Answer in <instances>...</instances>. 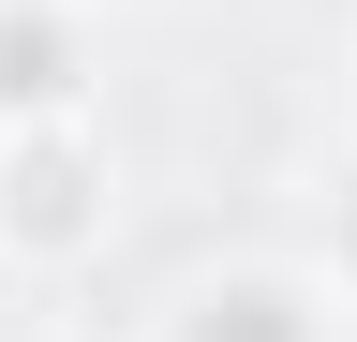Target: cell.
Wrapping results in <instances>:
<instances>
[{"label":"cell","instance_id":"cell-3","mask_svg":"<svg viewBox=\"0 0 357 342\" xmlns=\"http://www.w3.org/2000/svg\"><path fill=\"white\" fill-rule=\"evenodd\" d=\"M105 104V0H0V119Z\"/></svg>","mask_w":357,"mask_h":342},{"label":"cell","instance_id":"cell-6","mask_svg":"<svg viewBox=\"0 0 357 342\" xmlns=\"http://www.w3.org/2000/svg\"><path fill=\"white\" fill-rule=\"evenodd\" d=\"M15 342H75V327H15Z\"/></svg>","mask_w":357,"mask_h":342},{"label":"cell","instance_id":"cell-5","mask_svg":"<svg viewBox=\"0 0 357 342\" xmlns=\"http://www.w3.org/2000/svg\"><path fill=\"white\" fill-rule=\"evenodd\" d=\"M342 119H357V30H342Z\"/></svg>","mask_w":357,"mask_h":342},{"label":"cell","instance_id":"cell-2","mask_svg":"<svg viewBox=\"0 0 357 342\" xmlns=\"http://www.w3.org/2000/svg\"><path fill=\"white\" fill-rule=\"evenodd\" d=\"M149 342H357V313L298 268V253H223V268H178L164 283Z\"/></svg>","mask_w":357,"mask_h":342},{"label":"cell","instance_id":"cell-1","mask_svg":"<svg viewBox=\"0 0 357 342\" xmlns=\"http://www.w3.org/2000/svg\"><path fill=\"white\" fill-rule=\"evenodd\" d=\"M119 253V134L89 119H0V283L60 297Z\"/></svg>","mask_w":357,"mask_h":342},{"label":"cell","instance_id":"cell-4","mask_svg":"<svg viewBox=\"0 0 357 342\" xmlns=\"http://www.w3.org/2000/svg\"><path fill=\"white\" fill-rule=\"evenodd\" d=\"M283 253H298V268H312V283L357 313V119H342V134L298 164V238H283Z\"/></svg>","mask_w":357,"mask_h":342}]
</instances>
